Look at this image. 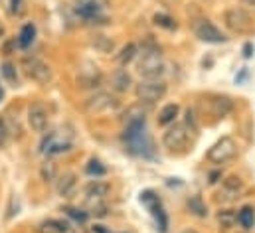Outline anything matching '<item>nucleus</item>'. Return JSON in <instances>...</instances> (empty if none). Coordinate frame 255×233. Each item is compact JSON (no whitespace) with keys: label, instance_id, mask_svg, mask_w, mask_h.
Masks as SVG:
<instances>
[{"label":"nucleus","instance_id":"f257e3e1","mask_svg":"<svg viewBox=\"0 0 255 233\" xmlns=\"http://www.w3.org/2000/svg\"><path fill=\"white\" fill-rule=\"evenodd\" d=\"M123 142H125L130 154L140 156V158H154V144H152V138L146 130V122L125 126Z\"/></svg>","mask_w":255,"mask_h":233},{"label":"nucleus","instance_id":"f03ea898","mask_svg":"<svg viewBox=\"0 0 255 233\" xmlns=\"http://www.w3.org/2000/svg\"><path fill=\"white\" fill-rule=\"evenodd\" d=\"M136 69L144 79H158L164 73V59L160 50L154 44L142 46L140 54H136Z\"/></svg>","mask_w":255,"mask_h":233},{"label":"nucleus","instance_id":"7ed1b4c3","mask_svg":"<svg viewBox=\"0 0 255 233\" xmlns=\"http://www.w3.org/2000/svg\"><path fill=\"white\" fill-rule=\"evenodd\" d=\"M190 134L192 130L184 122H172V126H168L162 134V144L170 152H182L190 144Z\"/></svg>","mask_w":255,"mask_h":233},{"label":"nucleus","instance_id":"20e7f679","mask_svg":"<svg viewBox=\"0 0 255 233\" xmlns=\"http://www.w3.org/2000/svg\"><path fill=\"white\" fill-rule=\"evenodd\" d=\"M138 103L142 105H154L156 101H160L166 95V83L160 79H144L136 85L134 89Z\"/></svg>","mask_w":255,"mask_h":233},{"label":"nucleus","instance_id":"39448f33","mask_svg":"<svg viewBox=\"0 0 255 233\" xmlns=\"http://www.w3.org/2000/svg\"><path fill=\"white\" fill-rule=\"evenodd\" d=\"M208 160L212 164H226L238 156V142L232 136H222L210 150H208Z\"/></svg>","mask_w":255,"mask_h":233},{"label":"nucleus","instance_id":"423d86ee","mask_svg":"<svg viewBox=\"0 0 255 233\" xmlns=\"http://www.w3.org/2000/svg\"><path fill=\"white\" fill-rule=\"evenodd\" d=\"M22 69H24V73H26L32 81H36V83H40V85H48V83L52 81V77H54L52 67H50L46 61H42L40 58H24Z\"/></svg>","mask_w":255,"mask_h":233},{"label":"nucleus","instance_id":"0eeeda50","mask_svg":"<svg viewBox=\"0 0 255 233\" xmlns=\"http://www.w3.org/2000/svg\"><path fill=\"white\" fill-rule=\"evenodd\" d=\"M224 22L234 34H248L254 28V20L244 8H228L224 12Z\"/></svg>","mask_w":255,"mask_h":233},{"label":"nucleus","instance_id":"6e6552de","mask_svg":"<svg viewBox=\"0 0 255 233\" xmlns=\"http://www.w3.org/2000/svg\"><path fill=\"white\" fill-rule=\"evenodd\" d=\"M194 34H196V38L198 40H202V42H206V44H224L228 38L222 34V30H218L210 20H206V18H200V20H196L194 22Z\"/></svg>","mask_w":255,"mask_h":233},{"label":"nucleus","instance_id":"1a4fd4ad","mask_svg":"<svg viewBox=\"0 0 255 233\" xmlns=\"http://www.w3.org/2000/svg\"><path fill=\"white\" fill-rule=\"evenodd\" d=\"M119 101L107 93V91H97L95 95H91L87 101H85V111L87 113H107V111H113L117 109Z\"/></svg>","mask_w":255,"mask_h":233},{"label":"nucleus","instance_id":"9d476101","mask_svg":"<svg viewBox=\"0 0 255 233\" xmlns=\"http://www.w3.org/2000/svg\"><path fill=\"white\" fill-rule=\"evenodd\" d=\"M244 192V180L240 176L230 174L222 180V188L218 192V200L220 202H234L242 196Z\"/></svg>","mask_w":255,"mask_h":233},{"label":"nucleus","instance_id":"9b49d317","mask_svg":"<svg viewBox=\"0 0 255 233\" xmlns=\"http://www.w3.org/2000/svg\"><path fill=\"white\" fill-rule=\"evenodd\" d=\"M48 120H50V113L46 109L44 103H32L28 109V122L32 126L34 132H44L48 128Z\"/></svg>","mask_w":255,"mask_h":233},{"label":"nucleus","instance_id":"f8f14e48","mask_svg":"<svg viewBox=\"0 0 255 233\" xmlns=\"http://www.w3.org/2000/svg\"><path fill=\"white\" fill-rule=\"evenodd\" d=\"M101 83V71L97 65L93 63H87L83 69H79V75H77V85L83 87V89H91V87H97Z\"/></svg>","mask_w":255,"mask_h":233},{"label":"nucleus","instance_id":"ddd939ff","mask_svg":"<svg viewBox=\"0 0 255 233\" xmlns=\"http://www.w3.org/2000/svg\"><path fill=\"white\" fill-rule=\"evenodd\" d=\"M234 111V101L226 95H214L210 99V113L216 118H226Z\"/></svg>","mask_w":255,"mask_h":233},{"label":"nucleus","instance_id":"4468645a","mask_svg":"<svg viewBox=\"0 0 255 233\" xmlns=\"http://www.w3.org/2000/svg\"><path fill=\"white\" fill-rule=\"evenodd\" d=\"M109 192H111V184H107L103 180H91L83 188V194L87 200H103V198H107Z\"/></svg>","mask_w":255,"mask_h":233},{"label":"nucleus","instance_id":"2eb2a0df","mask_svg":"<svg viewBox=\"0 0 255 233\" xmlns=\"http://www.w3.org/2000/svg\"><path fill=\"white\" fill-rule=\"evenodd\" d=\"M146 113H148V105L136 103L127 107V111L123 113V124L130 126V124H138V122H146Z\"/></svg>","mask_w":255,"mask_h":233},{"label":"nucleus","instance_id":"dca6fc26","mask_svg":"<svg viewBox=\"0 0 255 233\" xmlns=\"http://www.w3.org/2000/svg\"><path fill=\"white\" fill-rule=\"evenodd\" d=\"M75 12H77V16H81V18L93 22V20L101 14V6H99V2H95V0H83V2L77 4Z\"/></svg>","mask_w":255,"mask_h":233},{"label":"nucleus","instance_id":"f3484780","mask_svg":"<svg viewBox=\"0 0 255 233\" xmlns=\"http://www.w3.org/2000/svg\"><path fill=\"white\" fill-rule=\"evenodd\" d=\"M75 190H77V176L73 174V172H67V174H64L60 178V182H58V194L62 198H71L75 194Z\"/></svg>","mask_w":255,"mask_h":233},{"label":"nucleus","instance_id":"a211bd4d","mask_svg":"<svg viewBox=\"0 0 255 233\" xmlns=\"http://www.w3.org/2000/svg\"><path fill=\"white\" fill-rule=\"evenodd\" d=\"M111 85L117 93H127L132 85V79L127 73V69H117L113 75H111Z\"/></svg>","mask_w":255,"mask_h":233},{"label":"nucleus","instance_id":"6ab92c4d","mask_svg":"<svg viewBox=\"0 0 255 233\" xmlns=\"http://www.w3.org/2000/svg\"><path fill=\"white\" fill-rule=\"evenodd\" d=\"M178 113H180L178 103H168V105H164V107L160 109V113H158V116H156V120H158L160 126H168V124H172V122L176 120Z\"/></svg>","mask_w":255,"mask_h":233},{"label":"nucleus","instance_id":"aec40b11","mask_svg":"<svg viewBox=\"0 0 255 233\" xmlns=\"http://www.w3.org/2000/svg\"><path fill=\"white\" fill-rule=\"evenodd\" d=\"M218 224H220V228L224 230V232H228V230H232L236 224H238V212L236 210H220L218 212Z\"/></svg>","mask_w":255,"mask_h":233},{"label":"nucleus","instance_id":"412c9836","mask_svg":"<svg viewBox=\"0 0 255 233\" xmlns=\"http://www.w3.org/2000/svg\"><path fill=\"white\" fill-rule=\"evenodd\" d=\"M238 224H240L244 230H254V226H255L254 206H244V208H240V212H238Z\"/></svg>","mask_w":255,"mask_h":233},{"label":"nucleus","instance_id":"4be33fe9","mask_svg":"<svg viewBox=\"0 0 255 233\" xmlns=\"http://www.w3.org/2000/svg\"><path fill=\"white\" fill-rule=\"evenodd\" d=\"M34 38H36V26L34 24H24L22 26V30H20V34H18V48H28V46H32V42H34Z\"/></svg>","mask_w":255,"mask_h":233},{"label":"nucleus","instance_id":"5701e85b","mask_svg":"<svg viewBox=\"0 0 255 233\" xmlns=\"http://www.w3.org/2000/svg\"><path fill=\"white\" fill-rule=\"evenodd\" d=\"M91 46L101 52V54H111L113 48H115V42L109 38V36H103V34H95L93 40H91Z\"/></svg>","mask_w":255,"mask_h":233},{"label":"nucleus","instance_id":"b1692460","mask_svg":"<svg viewBox=\"0 0 255 233\" xmlns=\"http://www.w3.org/2000/svg\"><path fill=\"white\" fill-rule=\"evenodd\" d=\"M186 206H188V210H190L196 218H206L208 216V206H206V202L200 196H190L188 202H186Z\"/></svg>","mask_w":255,"mask_h":233},{"label":"nucleus","instance_id":"393cba45","mask_svg":"<svg viewBox=\"0 0 255 233\" xmlns=\"http://www.w3.org/2000/svg\"><path fill=\"white\" fill-rule=\"evenodd\" d=\"M136 54H138V48H136L134 44H127V46H123L121 52L117 54V63L125 67V65H128L132 59L136 58Z\"/></svg>","mask_w":255,"mask_h":233},{"label":"nucleus","instance_id":"a878e982","mask_svg":"<svg viewBox=\"0 0 255 233\" xmlns=\"http://www.w3.org/2000/svg\"><path fill=\"white\" fill-rule=\"evenodd\" d=\"M152 22H154L158 28H164V30H176V28H178L176 20H174L172 16H168V14H154V16H152Z\"/></svg>","mask_w":255,"mask_h":233},{"label":"nucleus","instance_id":"bb28decb","mask_svg":"<svg viewBox=\"0 0 255 233\" xmlns=\"http://www.w3.org/2000/svg\"><path fill=\"white\" fill-rule=\"evenodd\" d=\"M40 176H42L44 182H54V180L58 178V168H56V164H54L52 160H46V162L40 166Z\"/></svg>","mask_w":255,"mask_h":233},{"label":"nucleus","instance_id":"cd10ccee","mask_svg":"<svg viewBox=\"0 0 255 233\" xmlns=\"http://www.w3.org/2000/svg\"><path fill=\"white\" fill-rule=\"evenodd\" d=\"M85 172L89 176H95V178H99V176H103L107 172V168L103 166V162L101 160H97V158H91L89 162H87V166H85Z\"/></svg>","mask_w":255,"mask_h":233},{"label":"nucleus","instance_id":"c85d7f7f","mask_svg":"<svg viewBox=\"0 0 255 233\" xmlns=\"http://www.w3.org/2000/svg\"><path fill=\"white\" fill-rule=\"evenodd\" d=\"M140 202L150 210V212H154V210H158L160 208V202H158V198L150 192V190H146V192H142L140 194Z\"/></svg>","mask_w":255,"mask_h":233},{"label":"nucleus","instance_id":"c756f323","mask_svg":"<svg viewBox=\"0 0 255 233\" xmlns=\"http://www.w3.org/2000/svg\"><path fill=\"white\" fill-rule=\"evenodd\" d=\"M0 71H2V77H4L8 83H12V85L18 83V73H16V67H14L12 63H2Z\"/></svg>","mask_w":255,"mask_h":233},{"label":"nucleus","instance_id":"7c9ffc66","mask_svg":"<svg viewBox=\"0 0 255 233\" xmlns=\"http://www.w3.org/2000/svg\"><path fill=\"white\" fill-rule=\"evenodd\" d=\"M64 212L71 218V220H75L77 224H85V222H87V218H89V214H87V212L77 210V208H65Z\"/></svg>","mask_w":255,"mask_h":233},{"label":"nucleus","instance_id":"2f4dec72","mask_svg":"<svg viewBox=\"0 0 255 233\" xmlns=\"http://www.w3.org/2000/svg\"><path fill=\"white\" fill-rule=\"evenodd\" d=\"M10 4H12V8H10L12 14H20L22 12V0H12Z\"/></svg>","mask_w":255,"mask_h":233},{"label":"nucleus","instance_id":"473e14b6","mask_svg":"<svg viewBox=\"0 0 255 233\" xmlns=\"http://www.w3.org/2000/svg\"><path fill=\"white\" fill-rule=\"evenodd\" d=\"M6 138H8V132H6V128H4V122H2V118H0V146L6 142Z\"/></svg>","mask_w":255,"mask_h":233},{"label":"nucleus","instance_id":"72a5a7b5","mask_svg":"<svg viewBox=\"0 0 255 233\" xmlns=\"http://www.w3.org/2000/svg\"><path fill=\"white\" fill-rule=\"evenodd\" d=\"M252 56H254V44H246L244 46V58L250 59Z\"/></svg>","mask_w":255,"mask_h":233},{"label":"nucleus","instance_id":"f704fd0d","mask_svg":"<svg viewBox=\"0 0 255 233\" xmlns=\"http://www.w3.org/2000/svg\"><path fill=\"white\" fill-rule=\"evenodd\" d=\"M93 233H109V232L103 230V226H95V228H93Z\"/></svg>","mask_w":255,"mask_h":233},{"label":"nucleus","instance_id":"c9c22d12","mask_svg":"<svg viewBox=\"0 0 255 233\" xmlns=\"http://www.w3.org/2000/svg\"><path fill=\"white\" fill-rule=\"evenodd\" d=\"M216 178H220V174H218V172H214V174H210V184H216V182H218Z\"/></svg>","mask_w":255,"mask_h":233},{"label":"nucleus","instance_id":"e433bc0d","mask_svg":"<svg viewBox=\"0 0 255 233\" xmlns=\"http://www.w3.org/2000/svg\"><path fill=\"white\" fill-rule=\"evenodd\" d=\"M242 2H246V4H250V6H255V0H242Z\"/></svg>","mask_w":255,"mask_h":233},{"label":"nucleus","instance_id":"4c0bfd02","mask_svg":"<svg viewBox=\"0 0 255 233\" xmlns=\"http://www.w3.org/2000/svg\"><path fill=\"white\" fill-rule=\"evenodd\" d=\"M2 34H4V26H2V22H0V38H2Z\"/></svg>","mask_w":255,"mask_h":233},{"label":"nucleus","instance_id":"58836bf2","mask_svg":"<svg viewBox=\"0 0 255 233\" xmlns=\"http://www.w3.org/2000/svg\"><path fill=\"white\" fill-rule=\"evenodd\" d=\"M2 97H4V89H2V85H0V101H2Z\"/></svg>","mask_w":255,"mask_h":233},{"label":"nucleus","instance_id":"ea45409f","mask_svg":"<svg viewBox=\"0 0 255 233\" xmlns=\"http://www.w3.org/2000/svg\"><path fill=\"white\" fill-rule=\"evenodd\" d=\"M182 233H196L194 230H186V232H182Z\"/></svg>","mask_w":255,"mask_h":233}]
</instances>
